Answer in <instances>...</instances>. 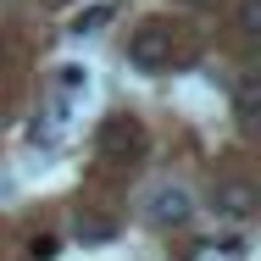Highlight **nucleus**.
I'll return each instance as SVG.
<instances>
[{"label": "nucleus", "instance_id": "obj_1", "mask_svg": "<svg viewBox=\"0 0 261 261\" xmlns=\"http://www.w3.org/2000/svg\"><path fill=\"white\" fill-rule=\"evenodd\" d=\"M128 61L145 67V72H161V67L172 61V34H167L161 22H139L134 39H128Z\"/></svg>", "mask_w": 261, "mask_h": 261}, {"label": "nucleus", "instance_id": "obj_2", "mask_svg": "<svg viewBox=\"0 0 261 261\" xmlns=\"http://www.w3.org/2000/svg\"><path fill=\"white\" fill-rule=\"evenodd\" d=\"M145 211H150V222H156V228H178V222H189L195 200H189L178 184H161L156 195H150V206H145Z\"/></svg>", "mask_w": 261, "mask_h": 261}, {"label": "nucleus", "instance_id": "obj_3", "mask_svg": "<svg viewBox=\"0 0 261 261\" xmlns=\"http://www.w3.org/2000/svg\"><path fill=\"white\" fill-rule=\"evenodd\" d=\"M217 211H222V217H233V222H245V217L256 211V189H250L245 178H228V184H217Z\"/></svg>", "mask_w": 261, "mask_h": 261}, {"label": "nucleus", "instance_id": "obj_4", "mask_svg": "<svg viewBox=\"0 0 261 261\" xmlns=\"http://www.w3.org/2000/svg\"><path fill=\"white\" fill-rule=\"evenodd\" d=\"M72 233H78L84 245H106V239H117V222H111L106 211H78V217H72Z\"/></svg>", "mask_w": 261, "mask_h": 261}, {"label": "nucleus", "instance_id": "obj_5", "mask_svg": "<svg viewBox=\"0 0 261 261\" xmlns=\"http://www.w3.org/2000/svg\"><path fill=\"white\" fill-rule=\"evenodd\" d=\"M106 17H111V6H89V11H84L78 22H72V34H89V28H100Z\"/></svg>", "mask_w": 261, "mask_h": 261}, {"label": "nucleus", "instance_id": "obj_6", "mask_svg": "<svg viewBox=\"0 0 261 261\" xmlns=\"http://www.w3.org/2000/svg\"><path fill=\"white\" fill-rule=\"evenodd\" d=\"M56 256V239L50 233H34V239H28V261H50Z\"/></svg>", "mask_w": 261, "mask_h": 261}, {"label": "nucleus", "instance_id": "obj_7", "mask_svg": "<svg viewBox=\"0 0 261 261\" xmlns=\"http://www.w3.org/2000/svg\"><path fill=\"white\" fill-rule=\"evenodd\" d=\"M250 106H256V78L239 84V117H250Z\"/></svg>", "mask_w": 261, "mask_h": 261}, {"label": "nucleus", "instance_id": "obj_8", "mask_svg": "<svg viewBox=\"0 0 261 261\" xmlns=\"http://www.w3.org/2000/svg\"><path fill=\"white\" fill-rule=\"evenodd\" d=\"M239 28H245V34L256 28V0H239Z\"/></svg>", "mask_w": 261, "mask_h": 261}, {"label": "nucleus", "instance_id": "obj_9", "mask_svg": "<svg viewBox=\"0 0 261 261\" xmlns=\"http://www.w3.org/2000/svg\"><path fill=\"white\" fill-rule=\"evenodd\" d=\"M84 84V67H61V89H78Z\"/></svg>", "mask_w": 261, "mask_h": 261}, {"label": "nucleus", "instance_id": "obj_10", "mask_svg": "<svg viewBox=\"0 0 261 261\" xmlns=\"http://www.w3.org/2000/svg\"><path fill=\"white\" fill-rule=\"evenodd\" d=\"M50 6H67V0H50Z\"/></svg>", "mask_w": 261, "mask_h": 261}]
</instances>
